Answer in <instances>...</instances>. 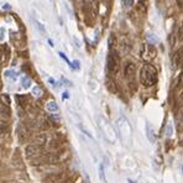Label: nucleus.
Instances as JSON below:
<instances>
[{"label":"nucleus","mask_w":183,"mask_h":183,"mask_svg":"<svg viewBox=\"0 0 183 183\" xmlns=\"http://www.w3.org/2000/svg\"><path fill=\"white\" fill-rule=\"evenodd\" d=\"M158 81V72L155 66L150 63H145L140 69V83L146 87H154Z\"/></svg>","instance_id":"nucleus-1"},{"label":"nucleus","mask_w":183,"mask_h":183,"mask_svg":"<svg viewBox=\"0 0 183 183\" xmlns=\"http://www.w3.org/2000/svg\"><path fill=\"white\" fill-rule=\"evenodd\" d=\"M106 68L111 76H115L120 69V56L116 51L110 50L106 58Z\"/></svg>","instance_id":"nucleus-2"},{"label":"nucleus","mask_w":183,"mask_h":183,"mask_svg":"<svg viewBox=\"0 0 183 183\" xmlns=\"http://www.w3.org/2000/svg\"><path fill=\"white\" fill-rule=\"evenodd\" d=\"M157 55V51H156V47L151 43H145L141 46V52H140V56L144 61L149 62L151 60H154Z\"/></svg>","instance_id":"nucleus-3"},{"label":"nucleus","mask_w":183,"mask_h":183,"mask_svg":"<svg viewBox=\"0 0 183 183\" xmlns=\"http://www.w3.org/2000/svg\"><path fill=\"white\" fill-rule=\"evenodd\" d=\"M101 129L106 136V139L110 141V142H114L116 140V136H115V132H114V129L110 126V124H108L106 120H101Z\"/></svg>","instance_id":"nucleus-4"},{"label":"nucleus","mask_w":183,"mask_h":183,"mask_svg":"<svg viewBox=\"0 0 183 183\" xmlns=\"http://www.w3.org/2000/svg\"><path fill=\"white\" fill-rule=\"evenodd\" d=\"M135 72H136V66L134 62H127L124 67V76L127 81H132L135 78Z\"/></svg>","instance_id":"nucleus-5"},{"label":"nucleus","mask_w":183,"mask_h":183,"mask_svg":"<svg viewBox=\"0 0 183 183\" xmlns=\"http://www.w3.org/2000/svg\"><path fill=\"white\" fill-rule=\"evenodd\" d=\"M41 151H42V147L40 145H27L26 149H25V154L30 158L38 156L41 154Z\"/></svg>","instance_id":"nucleus-6"},{"label":"nucleus","mask_w":183,"mask_h":183,"mask_svg":"<svg viewBox=\"0 0 183 183\" xmlns=\"http://www.w3.org/2000/svg\"><path fill=\"white\" fill-rule=\"evenodd\" d=\"M172 62H173L175 68H183V47L175 52Z\"/></svg>","instance_id":"nucleus-7"},{"label":"nucleus","mask_w":183,"mask_h":183,"mask_svg":"<svg viewBox=\"0 0 183 183\" xmlns=\"http://www.w3.org/2000/svg\"><path fill=\"white\" fill-rule=\"evenodd\" d=\"M146 135H147V139H149V141L150 142H155L156 141V136H155V131H154V129L151 127V125L150 124H147L146 125Z\"/></svg>","instance_id":"nucleus-8"},{"label":"nucleus","mask_w":183,"mask_h":183,"mask_svg":"<svg viewBox=\"0 0 183 183\" xmlns=\"http://www.w3.org/2000/svg\"><path fill=\"white\" fill-rule=\"evenodd\" d=\"M46 109H47L50 113H57V111H58V104H57L56 101L51 100V101H48V103L46 104Z\"/></svg>","instance_id":"nucleus-9"},{"label":"nucleus","mask_w":183,"mask_h":183,"mask_svg":"<svg viewBox=\"0 0 183 183\" xmlns=\"http://www.w3.org/2000/svg\"><path fill=\"white\" fill-rule=\"evenodd\" d=\"M0 114L5 118H10L11 116V110H10V106H6V105H2L0 104Z\"/></svg>","instance_id":"nucleus-10"},{"label":"nucleus","mask_w":183,"mask_h":183,"mask_svg":"<svg viewBox=\"0 0 183 183\" xmlns=\"http://www.w3.org/2000/svg\"><path fill=\"white\" fill-rule=\"evenodd\" d=\"M99 180L101 183H108L106 181V176H105V168H104V163L99 165Z\"/></svg>","instance_id":"nucleus-11"},{"label":"nucleus","mask_w":183,"mask_h":183,"mask_svg":"<svg viewBox=\"0 0 183 183\" xmlns=\"http://www.w3.org/2000/svg\"><path fill=\"white\" fill-rule=\"evenodd\" d=\"M0 104L6 105V106H10V104H11L10 95H7V94H1V95H0Z\"/></svg>","instance_id":"nucleus-12"},{"label":"nucleus","mask_w":183,"mask_h":183,"mask_svg":"<svg viewBox=\"0 0 183 183\" xmlns=\"http://www.w3.org/2000/svg\"><path fill=\"white\" fill-rule=\"evenodd\" d=\"M21 87L24 88V89H29L30 87H31V79H30V77H22L21 78Z\"/></svg>","instance_id":"nucleus-13"},{"label":"nucleus","mask_w":183,"mask_h":183,"mask_svg":"<svg viewBox=\"0 0 183 183\" xmlns=\"http://www.w3.org/2000/svg\"><path fill=\"white\" fill-rule=\"evenodd\" d=\"M4 76L7 78V79H11V81H15L16 79V72L14 71V69H7V71H5L4 72Z\"/></svg>","instance_id":"nucleus-14"},{"label":"nucleus","mask_w":183,"mask_h":183,"mask_svg":"<svg viewBox=\"0 0 183 183\" xmlns=\"http://www.w3.org/2000/svg\"><path fill=\"white\" fill-rule=\"evenodd\" d=\"M27 131L24 129V127H21L20 130H19V140H20V142H25L26 140H27Z\"/></svg>","instance_id":"nucleus-15"},{"label":"nucleus","mask_w":183,"mask_h":183,"mask_svg":"<svg viewBox=\"0 0 183 183\" xmlns=\"http://www.w3.org/2000/svg\"><path fill=\"white\" fill-rule=\"evenodd\" d=\"M46 140H47V137H46L45 134H40V135L36 136V142L38 145H45L46 144Z\"/></svg>","instance_id":"nucleus-16"},{"label":"nucleus","mask_w":183,"mask_h":183,"mask_svg":"<svg viewBox=\"0 0 183 183\" xmlns=\"http://www.w3.org/2000/svg\"><path fill=\"white\" fill-rule=\"evenodd\" d=\"M16 99H17V101H19V104L21 105V108H25V104H27V99H26V96L25 95H16Z\"/></svg>","instance_id":"nucleus-17"},{"label":"nucleus","mask_w":183,"mask_h":183,"mask_svg":"<svg viewBox=\"0 0 183 183\" xmlns=\"http://www.w3.org/2000/svg\"><path fill=\"white\" fill-rule=\"evenodd\" d=\"M32 94H33L35 96H41V95H42V91H41V88H40V87L35 86V87L32 88Z\"/></svg>","instance_id":"nucleus-18"},{"label":"nucleus","mask_w":183,"mask_h":183,"mask_svg":"<svg viewBox=\"0 0 183 183\" xmlns=\"http://www.w3.org/2000/svg\"><path fill=\"white\" fill-rule=\"evenodd\" d=\"M135 0H123V5L126 7V9H130L132 5H134Z\"/></svg>","instance_id":"nucleus-19"},{"label":"nucleus","mask_w":183,"mask_h":183,"mask_svg":"<svg viewBox=\"0 0 183 183\" xmlns=\"http://www.w3.org/2000/svg\"><path fill=\"white\" fill-rule=\"evenodd\" d=\"M35 24H36V26H37V29H38V31H40L41 33H45V32H46V30H45V26H43L41 22H38V21H35Z\"/></svg>","instance_id":"nucleus-20"},{"label":"nucleus","mask_w":183,"mask_h":183,"mask_svg":"<svg viewBox=\"0 0 183 183\" xmlns=\"http://www.w3.org/2000/svg\"><path fill=\"white\" fill-rule=\"evenodd\" d=\"M166 135H167V136H172V124H171V123H168V125H167Z\"/></svg>","instance_id":"nucleus-21"},{"label":"nucleus","mask_w":183,"mask_h":183,"mask_svg":"<svg viewBox=\"0 0 183 183\" xmlns=\"http://www.w3.org/2000/svg\"><path fill=\"white\" fill-rule=\"evenodd\" d=\"M5 36H6V31L4 27H0V41H4L5 40Z\"/></svg>","instance_id":"nucleus-22"},{"label":"nucleus","mask_w":183,"mask_h":183,"mask_svg":"<svg viewBox=\"0 0 183 183\" xmlns=\"http://www.w3.org/2000/svg\"><path fill=\"white\" fill-rule=\"evenodd\" d=\"M58 55H60V56H61V57H62V58H63V60H65V61H66V62H67V63H68V65H69V66H71V67H73V66H72V63H71V62H69V60H68V58H67V56H66V55H65V53H63V52H60V53H58Z\"/></svg>","instance_id":"nucleus-23"},{"label":"nucleus","mask_w":183,"mask_h":183,"mask_svg":"<svg viewBox=\"0 0 183 183\" xmlns=\"http://www.w3.org/2000/svg\"><path fill=\"white\" fill-rule=\"evenodd\" d=\"M178 37H180V40H182L183 41V22L181 24L180 30H178Z\"/></svg>","instance_id":"nucleus-24"},{"label":"nucleus","mask_w":183,"mask_h":183,"mask_svg":"<svg viewBox=\"0 0 183 183\" xmlns=\"http://www.w3.org/2000/svg\"><path fill=\"white\" fill-rule=\"evenodd\" d=\"M177 6L180 10H183V0H177Z\"/></svg>","instance_id":"nucleus-25"},{"label":"nucleus","mask_w":183,"mask_h":183,"mask_svg":"<svg viewBox=\"0 0 183 183\" xmlns=\"http://www.w3.org/2000/svg\"><path fill=\"white\" fill-rule=\"evenodd\" d=\"M47 82H48V83H51L52 86H56V82H55V79H53L52 77H48V78H47Z\"/></svg>","instance_id":"nucleus-26"},{"label":"nucleus","mask_w":183,"mask_h":183,"mask_svg":"<svg viewBox=\"0 0 183 183\" xmlns=\"http://www.w3.org/2000/svg\"><path fill=\"white\" fill-rule=\"evenodd\" d=\"M62 96H63V99H68V98H69V94H68V93H67V92H65V93H63V95H62Z\"/></svg>","instance_id":"nucleus-27"},{"label":"nucleus","mask_w":183,"mask_h":183,"mask_svg":"<svg viewBox=\"0 0 183 183\" xmlns=\"http://www.w3.org/2000/svg\"><path fill=\"white\" fill-rule=\"evenodd\" d=\"M74 65H76V68H79L81 66H79V62L78 61H74Z\"/></svg>","instance_id":"nucleus-28"},{"label":"nucleus","mask_w":183,"mask_h":183,"mask_svg":"<svg viewBox=\"0 0 183 183\" xmlns=\"http://www.w3.org/2000/svg\"><path fill=\"white\" fill-rule=\"evenodd\" d=\"M2 7H4V9H10V6H9V5H4Z\"/></svg>","instance_id":"nucleus-29"},{"label":"nucleus","mask_w":183,"mask_h":183,"mask_svg":"<svg viewBox=\"0 0 183 183\" xmlns=\"http://www.w3.org/2000/svg\"><path fill=\"white\" fill-rule=\"evenodd\" d=\"M161 1H163V0H156V2H157V4H160Z\"/></svg>","instance_id":"nucleus-30"},{"label":"nucleus","mask_w":183,"mask_h":183,"mask_svg":"<svg viewBox=\"0 0 183 183\" xmlns=\"http://www.w3.org/2000/svg\"><path fill=\"white\" fill-rule=\"evenodd\" d=\"M130 183H136V182H132V181H130Z\"/></svg>","instance_id":"nucleus-31"},{"label":"nucleus","mask_w":183,"mask_h":183,"mask_svg":"<svg viewBox=\"0 0 183 183\" xmlns=\"http://www.w3.org/2000/svg\"><path fill=\"white\" fill-rule=\"evenodd\" d=\"M182 172H183V165H182Z\"/></svg>","instance_id":"nucleus-32"}]
</instances>
